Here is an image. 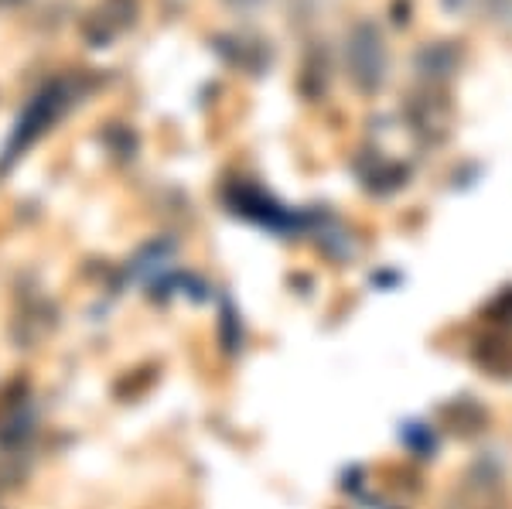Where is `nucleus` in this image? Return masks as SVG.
Instances as JSON below:
<instances>
[{"label": "nucleus", "mask_w": 512, "mask_h": 509, "mask_svg": "<svg viewBox=\"0 0 512 509\" xmlns=\"http://www.w3.org/2000/svg\"><path fill=\"white\" fill-rule=\"evenodd\" d=\"M458 48L451 41H434V45H424L417 55V72L427 86H444L451 79V72H458Z\"/></svg>", "instance_id": "nucleus-7"}, {"label": "nucleus", "mask_w": 512, "mask_h": 509, "mask_svg": "<svg viewBox=\"0 0 512 509\" xmlns=\"http://www.w3.org/2000/svg\"><path fill=\"white\" fill-rule=\"evenodd\" d=\"M31 434H35V421H31V410L24 400H14L11 407L0 410V486H11L24 472Z\"/></svg>", "instance_id": "nucleus-3"}, {"label": "nucleus", "mask_w": 512, "mask_h": 509, "mask_svg": "<svg viewBox=\"0 0 512 509\" xmlns=\"http://www.w3.org/2000/svg\"><path fill=\"white\" fill-rule=\"evenodd\" d=\"M0 509H4V506H0Z\"/></svg>", "instance_id": "nucleus-11"}, {"label": "nucleus", "mask_w": 512, "mask_h": 509, "mask_svg": "<svg viewBox=\"0 0 512 509\" xmlns=\"http://www.w3.org/2000/svg\"><path fill=\"white\" fill-rule=\"evenodd\" d=\"M216 48L226 55L229 62L239 65V69H246V72H260L263 65L270 62V48H267V41H260V38L226 35V38L216 41Z\"/></svg>", "instance_id": "nucleus-8"}, {"label": "nucleus", "mask_w": 512, "mask_h": 509, "mask_svg": "<svg viewBox=\"0 0 512 509\" xmlns=\"http://www.w3.org/2000/svg\"><path fill=\"white\" fill-rule=\"evenodd\" d=\"M489 11L495 21H512V0H489Z\"/></svg>", "instance_id": "nucleus-9"}, {"label": "nucleus", "mask_w": 512, "mask_h": 509, "mask_svg": "<svg viewBox=\"0 0 512 509\" xmlns=\"http://www.w3.org/2000/svg\"><path fill=\"white\" fill-rule=\"evenodd\" d=\"M76 100V89H72L69 79H55L48 82L45 89L28 103L24 117L18 120V130H14V141H11V158H18V151H24L28 144H35L45 130H52L55 120L65 117V110Z\"/></svg>", "instance_id": "nucleus-2"}, {"label": "nucleus", "mask_w": 512, "mask_h": 509, "mask_svg": "<svg viewBox=\"0 0 512 509\" xmlns=\"http://www.w3.org/2000/svg\"><path fill=\"white\" fill-rule=\"evenodd\" d=\"M134 24H137V0H99V4L86 11L79 31L93 48H106L120 35H127Z\"/></svg>", "instance_id": "nucleus-5"}, {"label": "nucleus", "mask_w": 512, "mask_h": 509, "mask_svg": "<svg viewBox=\"0 0 512 509\" xmlns=\"http://www.w3.org/2000/svg\"><path fill=\"white\" fill-rule=\"evenodd\" d=\"M448 509H509L506 475L495 465H472L448 492Z\"/></svg>", "instance_id": "nucleus-4"}, {"label": "nucleus", "mask_w": 512, "mask_h": 509, "mask_svg": "<svg viewBox=\"0 0 512 509\" xmlns=\"http://www.w3.org/2000/svg\"><path fill=\"white\" fill-rule=\"evenodd\" d=\"M345 69L359 93L373 96L383 89L386 69H390V52H386L383 31L373 21H359L345 41Z\"/></svg>", "instance_id": "nucleus-1"}, {"label": "nucleus", "mask_w": 512, "mask_h": 509, "mask_svg": "<svg viewBox=\"0 0 512 509\" xmlns=\"http://www.w3.org/2000/svg\"><path fill=\"white\" fill-rule=\"evenodd\" d=\"M407 123L410 130L427 144H437L448 137L451 130V103L441 93V86H420L407 103Z\"/></svg>", "instance_id": "nucleus-6"}, {"label": "nucleus", "mask_w": 512, "mask_h": 509, "mask_svg": "<svg viewBox=\"0 0 512 509\" xmlns=\"http://www.w3.org/2000/svg\"><path fill=\"white\" fill-rule=\"evenodd\" d=\"M11 4H21V0H0V7H11Z\"/></svg>", "instance_id": "nucleus-10"}]
</instances>
